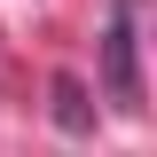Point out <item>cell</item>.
I'll return each instance as SVG.
<instances>
[{
	"mask_svg": "<svg viewBox=\"0 0 157 157\" xmlns=\"http://www.w3.org/2000/svg\"><path fill=\"white\" fill-rule=\"evenodd\" d=\"M141 0H118L110 8V32H102V86H110V102L126 118L141 110Z\"/></svg>",
	"mask_w": 157,
	"mask_h": 157,
	"instance_id": "obj_1",
	"label": "cell"
},
{
	"mask_svg": "<svg viewBox=\"0 0 157 157\" xmlns=\"http://www.w3.org/2000/svg\"><path fill=\"white\" fill-rule=\"evenodd\" d=\"M55 126H63V134H86V126H94V110H86V86H78V78H55Z\"/></svg>",
	"mask_w": 157,
	"mask_h": 157,
	"instance_id": "obj_2",
	"label": "cell"
}]
</instances>
